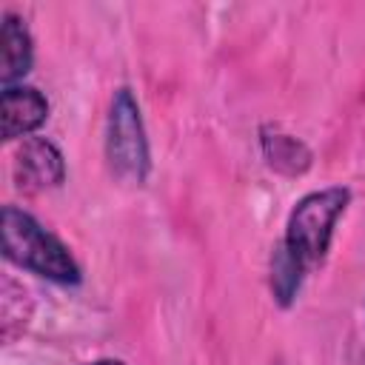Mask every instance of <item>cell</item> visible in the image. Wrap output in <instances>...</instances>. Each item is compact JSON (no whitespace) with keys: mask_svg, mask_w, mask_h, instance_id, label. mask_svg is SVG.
I'll return each mask as SVG.
<instances>
[{"mask_svg":"<svg viewBox=\"0 0 365 365\" xmlns=\"http://www.w3.org/2000/svg\"><path fill=\"white\" fill-rule=\"evenodd\" d=\"M0 120H3V140H26L48 120V100L40 88L17 83L3 86L0 94Z\"/></svg>","mask_w":365,"mask_h":365,"instance_id":"cell-5","label":"cell"},{"mask_svg":"<svg viewBox=\"0 0 365 365\" xmlns=\"http://www.w3.org/2000/svg\"><path fill=\"white\" fill-rule=\"evenodd\" d=\"M0 43H3V54H0V80L3 86H17L34 60V43H31V31L26 26V20L14 11H3V29H0Z\"/></svg>","mask_w":365,"mask_h":365,"instance_id":"cell-6","label":"cell"},{"mask_svg":"<svg viewBox=\"0 0 365 365\" xmlns=\"http://www.w3.org/2000/svg\"><path fill=\"white\" fill-rule=\"evenodd\" d=\"M86 365H125L123 359H111V356H103V359H91V362H86Z\"/></svg>","mask_w":365,"mask_h":365,"instance_id":"cell-9","label":"cell"},{"mask_svg":"<svg viewBox=\"0 0 365 365\" xmlns=\"http://www.w3.org/2000/svg\"><path fill=\"white\" fill-rule=\"evenodd\" d=\"M259 145H262L268 165L282 174H302L311 165V151L305 148V143L297 140L294 134H285L277 125H262Z\"/></svg>","mask_w":365,"mask_h":365,"instance_id":"cell-7","label":"cell"},{"mask_svg":"<svg viewBox=\"0 0 365 365\" xmlns=\"http://www.w3.org/2000/svg\"><path fill=\"white\" fill-rule=\"evenodd\" d=\"M106 160L114 177L131 185H143L151 171V151H148L140 103L128 86H120L111 94V106L106 117Z\"/></svg>","mask_w":365,"mask_h":365,"instance_id":"cell-3","label":"cell"},{"mask_svg":"<svg viewBox=\"0 0 365 365\" xmlns=\"http://www.w3.org/2000/svg\"><path fill=\"white\" fill-rule=\"evenodd\" d=\"M302 282H305V268L294 262V257L277 242L271 251V262H268V288H271L274 302L279 308H291Z\"/></svg>","mask_w":365,"mask_h":365,"instance_id":"cell-8","label":"cell"},{"mask_svg":"<svg viewBox=\"0 0 365 365\" xmlns=\"http://www.w3.org/2000/svg\"><path fill=\"white\" fill-rule=\"evenodd\" d=\"M14 180L23 191L57 188L66 180L63 151L46 137H26L14 154Z\"/></svg>","mask_w":365,"mask_h":365,"instance_id":"cell-4","label":"cell"},{"mask_svg":"<svg viewBox=\"0 0 365 365\" xmlns=\"http://www.w3.org/2000/svg\"><path fill=\"white\" fill-rule=\"evenodd\" d=\"M0 237L3 257L23 271H31L57 285H77L83 271L68 251V245L51 234L40 220L17 205H3L0 214Z\"/></svg>","mask_w":365,"mask_h":365,"instance_id":"cell-1","label":"cell"},{"mask_svg":"<svg viewBox=\"0 0 365 365\" xmlns=\"http://www.w3.org/2000/svg\"><path fill=\"white\" fill-rule=\"evenodd\" d=\"M348 202H351L348 188L328 185L299 197L297 205L291 208L279 245L294 257V262L305 268V274L325 259L334 240V228L345 214Z\"/></svg>","mask_w":365,"mask_h":365,"instance_id":"cell-2","label":"cell"}]
</instances>
